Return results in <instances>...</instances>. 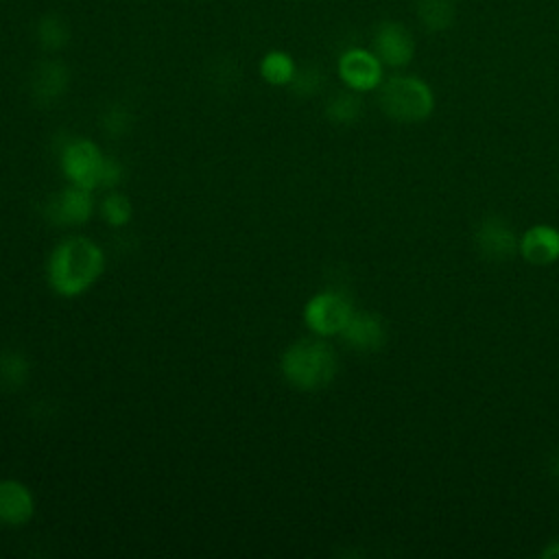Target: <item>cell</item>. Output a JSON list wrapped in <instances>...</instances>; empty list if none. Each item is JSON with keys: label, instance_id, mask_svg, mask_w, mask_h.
I'll return each mask as SVG.
<instances>
[{"label": "cell", "instance_id": "cell-18", "mask_svg": "<svg viewBox=\"0 0 559 559\" xmlns=\"http://www.w3.org/2000/svg\"><path fill=\"white\" fill-rule=\"evenodd\" d=\"M31 376V362L20 349L0 352V386L4 391H20Z\"/></svg>", "mask_w": 559, "mask_h": 559}, {"label": "cell", "instance_id": "cell-4", "mask_svg": "<svg viewBox=\"0 0 559 559\" xmlns=\"http://www.w3.org/2000/svg\"><path fill=\"white\" fill-rule=\"evenodd\" d=\"M107 155L90 138H70L61 144L59 166L68 183L96 190L100 188V175Z\"/></svg>", "mask_w": 559, "mask_h": 559}, {"label": "cell", "instance_id": "cell-19", "mask_svg": "<svg viewBox=\"0 0 559 559\" xmlns=\"http://www.w3.org/2000/svg\"><path fill=\"white\" fill-rule=\"evenodd\" d=\"M133 127V111L124 103H109L100 111V129L109 138H122Z\"/></svg>", "mask_w": 559, "mask_h": 559}, {"label": "cell", "instance_id": "cell-17", "mask_svg": "<svg viewBox=\"0 0 559 559\" xmlns=\"http://www.w3.org/2000/svg\"><path fill=\"white\" fill-rule=\"evenodd\" d=\"M323 114L325 118L332 122V124H338V127H347V124H354L360 114H362V100H360V94L358 92H352V90H341V92H334L328 100H325V107H323Z\"/></svg>", "mask_w": 559, "mask_h": 559}, {"label": "cell", "instance_id": "cell-23", "mask_svg": "<svg viewBox=\"0 0 559 559\" xmlns=\"http://www.w3.org/2000/svg\"><path fill=\"white\" fill-rule=\"evenodd\" d=\"M550 469H552V472L559 476V452L552 456V465H550Z\"/></svg>", "mask_w": 559, "mask_h": 559}, {"label": "cell", "instance_id": "cell-10", "mask_svg": "<svg viewBox=\"0 0 559 559\" xmlns=\"http://www.w3.org/2000/svg\"><path fill=\"white\" fill-rule=\"evenodd\" d=\"M478 251L493 262H504L518 253V236L511 225L498 216H487L474 234Z\"/></svg>", "mask_w": 559, "mask_h": 559}, {"label": "cell", "instance_id": "cell-14", "mask_svg": "<svg viewBox=\"0 0 559 559\" xmlns=\"http://www.w3.org/2000/svg\"><path fill=\"white\" fill-rule=\"evenodd\" d=\"M33 37L37 41V46L48 52V55H55L59 50H63L70 39H72V28H70V22L57 13V11H48L44 15H39V20L35 22V28H33Z\"/></svg>", "mask_w": 559, "mask_h": 559}, {"label": "cell", "instance_id": "cell-11", "mask_svg": "<svg viewBox=\"0 0 559 559\" xmlns=\"http://www.w3.org/2000/svg\"><path fill=\"white\" fill-rule=\"evenodd\" d=\"M341 338L356 352L371 354L378 352L386 341L384 321L376 312L354 310L345 328L341 330Z\"/></svg>", "mask_w": 559, "mask_h": 559}, {"label": "cell", "instance_id": "cell-9", "mask_svg": "<svg viewBox=\"0 0 559 559\" xmlns=\"http://www.w3.org/2000/svg\"><path fill=\"white\" fill-rule=\"evenodd\" d=\"M94 190L68 183L63 190L52 194L46 205L44 214L52 225H83L94 212Z\"/></svg>", "mask_w": 559, "mask_h": 559}, {"label": "cell", "instance_id": "cell-8", "mask_svg": "<svg viewBox=\"0 0 559 559\" xmlns=\"http://www.w3.org/2000/svg\"><path fill=\"white\" fill-rule=\"evenodd\" d=\"M70 87V68L57 59L48 57L33 66L28 74V94L35 105L52 107L57 105Z\"/></svg>", "mask_w": 559, "mask_h": 559}, {"label": "cell", "instance_id": "cell-16", "mask_svg": "<svg viewBox=\"0 0 559 559\" xmlns=\"http://www.w3.org/2000/svg\"><path fill=\"white\" fill-rule=\"evenodd\" d=\"M417 22L428 33H443L452 28L456 20V2L454 0H415Z\"/></svg>", "mask_w": 559, "mask_h": 559}, {"label": "cell", "instance_id": "cell-20", "mask_svg": "<svg viewBox=\"0 0 559 559\" xmlns=\"http://www.w3.org/2000/svg\"><path fill=\"white\" fill-rule=\"evenodd\" d=\"M100 216L105 218L107 225L111 227H124L131 216H133V207H131V201L118 192V190H111L105 194V199L100 201Z\"/></svg>", "mask_w": 559, "mask_h": 559}, {"label": "cell", "instance_id": "cell-15", "mask_svg": "<svg viewBox=\"0 0 559 559\" xmlns=\"http://www.w3.org/2000/svg\"><path fill=\"white\" fill-rule=\"evenodd\" d=\"M297 72V61L293 59L290 52L282 50V48H273V50H266L262 57H260V63H258V74L260 79L266 83V85H273V87H288L293 76Z\"/></svg>", "mask_w": 559, "mask_h": 559}, {"label": "cell", "instance_id": "cell-12", "mask_svg": "<svg viewBox=\"0 0 559 559\" xmlns=\"http://www.w3.org/2000/svg\"><path fill=\"white\" fill-rule=\"evenodd\" d=\"M518 253L533 266H548L559 260V229L546 223L531 225L518 238Z\"/></svg>", "mask_w": 559, "mask_h": 559}, {"label": "cell", "instance_id": "cell-2", "mask_svg": "<svg viewBox=\"0 0 559 559\" xmlns=\"http://www.w3.org/2000/svg\"><path fill=\"white\" fill-rule=\"evenodd\" d=\"M284 380L299 391H321L338 373L336 352L319 338H299L280 358Z\"/></svg>", "mask_w": 559, "mask_h": 559}, {"label": "cell", "instance_id": "cell-22", "mask_svg": "<svg viewBox=\"0 0 559 559\" xmlns=\"http://www.w3.org/2000/svg\"><path fill=\"white\" fill-rule=\"evenodd\" d=\"M546 559H559V539L552 542L544 552H542Z\"/></svg>", "mask_w": 559, "mask_h": 559}, {"label": "cell", "instance_id": "cell-3", "mask_svg": "<svg viewBox=\"0 0 559 559\" xmlns=\"http://www.w3.org/2000/svg\"><path fill=\"white\" fill-rule=\"evenodd\" d=\"M378 103L391 120L413 124L435 111V92L415 74H393L378 87Z\"/></svg>", "mask_w": 559, "mask_h": 559}, {"label": "cell", "instance_id": "cell-5", "mask_svg": "<svg viewBox=\"0 0 559 559\" xmlns=\"http://www.w3.org/2000/svg\"><path fill=\"white\" fill-rule=\"evenodd\" d=\"M354 314L352 301L341 290H319L304 306V321L314 336L328 338L341 334Z\"/></svg>", "mask_w": 559, "mask_h": 559}, {"label": "cell", "instance_id": "cell-1", "mask_svg": "<svg viewBox=\"0 0 559 559\" xmlns=\"http://www.w3.org/2000/svg\"><path fill=\"white\" fill-rule=\"evenodd\" d=\"M105 269L103 249L87 236H68L50 253L46 275L61 297H76L92 288Z\"/></svg>", "mask_w": 559, "mask_h": 559}, {"label": "cell", "instance_id": "cell-7", "mask_svg": "<svg viewBox=\"0 0 559 559\" xmlns=\"http://www.w3.org/2000/svg\"><path fill=\"white\" fill-rule=\"evenodd\" d=\"M371 50L378 55V59L384 63V68H406L415 52V35L406 24L400 20H382L373 26L371 33Z\"/></svg>", "mask_w": 559, "mask_h": 559}, {"label": "cell", "instance_id": "cell-6", "mask_svg": "<svg viewBox=\"0 0 559 559\" xmlns=\"http://www.w3.org/2000/svg\"><path fill=\"white\" fill-rule=\"evenodd\" d=\"M336 74L347 90L365 94L382 85L384 63L371 48L349 46L336 59Z\"/></svg>", "mask_w": 559, "mask_h": 559}, {"label": "cell", "instance_id": "cell-13", "mask_svg": "<svg viewBox=\"0 0 559 559\" xmlns=\"http://www.w3.org/2000/svg\"><path fill=\"white\" fill-rule=\"evenodd\" d=\"M35 513V498L31 489L15 480V478H2L0 480V526L17 528L31 522Z\"/></svg>", "mask_w": 559, "mask_h": 559}, {"label": "cell", "instance_id": "cell-21", "mask_svg": "<svg viewBox=\"0 0 559 559\" xmlns=\"http://www.w3.org/2000/svg\"><path fill=\"white\" fill-rule=\"evenodd\" d=\"M325 85V74L317 66H297L288 90L299 98H312Z\"/></svg>", "mask_w": 559, "mask_h": 559}]
</instances>
